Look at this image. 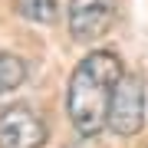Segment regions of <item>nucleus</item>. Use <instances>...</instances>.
<instances>
[{
    "instance_id": "obj_1",
    "label": "nucleus",
    "mask_w": 148,
    "mask_h": 148,
    "mask_svg": "<svg viewBox=\"0 0 148 148\" xmlns=\"http://www.w3.org/2000/svg\"><path fill=\"white\" fill-rule=\"evenodd\" d=\"M122 76H125L122 59L112 49H95V53L82 56L79 66L73 69V79L66 89V109L73 128L82 138H92L109 122V106Z\"/></svg>"
},
{
    "instance_id": "obj_2",
    "label": "nucleus",
    "mask_w": 148,
    "mask_h": 148,
    "mask_svg": "<svg viewBox=\"0 0 148 148\" xmlns=\"http://www.w3.org/2000/svg\"><path fill=\"white\" fill-rule=\"evenodd\" d=\"M106 125L115 135L142 132V125H145V82H142V76H135V73L122 76V82L115 86V95H112Z\"/></svg>"
},
{
    "instance_id": "obj_3",
    "label": "nucleus",
    "mask_w": 148,
    "mask_h": 148,
    "mask_svg": "<svg viewBox=\"0 0 148 148\" xmlns=\"http://www.w3.org/2000/svg\"><path fill=\"white\" fill-rule=\"evenodd\" d=\"M46 122L27 102L0 112V148H43L46 145Z\"/></svg>"
},
{
    "instance_id": "obj_4",
    "label": "nucleus",
    "mask_w": 148,
    "mask_h": 148,
    "mask_svg": "<svg viewBox=\"0 0 148 148\" xmlns=\"http://www.w3.org/2000/svg\"><path fill=\"white\" fill-rule=\"evenodd\" d=\"M115 23V0H69V33L76 43H95Z\"/></svg>"
},
{
    "instance_id": "obj_5",
    "label": "nucleus",
    "mask_w": 148,
    "mask_h": 148,
    "mask_svg": "<svg viewBox=\"0 0 148 148\" xmlns=\"http://www.w3.org/2000/svg\"><path fill=\"white\" fill-rule=\"evenodd\" d=\"M23 79H27V63L13 53H0V95L16 89Z\"/></svg>"
},
{
    "instance_id": "obj_6",
    "label": "nucleus",
    "mask_w": 148,
    "mask_h": 148,
    "mask_svg": "<svg viewBox=\"0 0 148 148\" xmlns=\"http://www.w3.org/2000/svg\"><path fill=\"white\" fill-rule=\"evenodd\" d=\"M20 16H27L33 23H56L59 16V3L56 0H16Z\"/></svg>"
},
{
    "instance_id": "obj_7",
    "label": "nucleus",
    "mask_w": 148,
    "mask_h": 148,
    "mask_svg": "<svg viewBox=\"0 0 148 148\" xmlns=\"http://www.w3.org/2000/svg\"><path fill=\"white\" fill-rule=\"evenodd\" d=\"M69 148H89V145H69Z\"/></svg>"
}]
</instances>
